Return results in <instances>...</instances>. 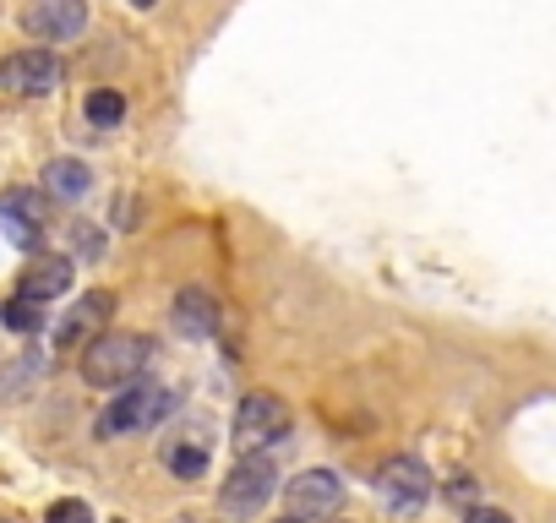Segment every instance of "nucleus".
<instances>
[{
  "instance_id": "nucleus-15",
  "label": "nucleus",
  "mask_w": 556,
  "mask_h": 523,
  "mask_svg": "<svg viewBox=\"0 0 556 523\" xmlns=\"http://www.w3.org/2000/svg\"><path fill=\"white\" fill-rule=\"evenodd\" d=\"M83 110H88L93 126H121V120H126V99H121L115 88H93Z\"/></svg>"
},
{
  "instance_id": "nucleus-13",
  "label": "nucleus",
  "mask_w": 556,
  "mask_h": 523,
  "mask_svg": "<svg viewBox=\"0 0 556 523\" xmlns=\"http://www.w3.org/2000/svg\"><path fill=\"white\" fill-rule=\"evenodd\" d=\"M88 186H93V169H88L83 158H55V164L45 169V191H50V196L77 202V196H88Z\"/></svg>"
},
{
  "instance_id": "nucleus-14",
  "label": "nucleus",
  "mask_w": 556,
  "mask_h": 523,
  "mask_svg": "<svg viewBox=\"0 0 556 523\" xmlns=\"http://www.w3.org/2000/svg\"><path fill=\"white\" fill-rule=\"evenodd\" d=\"M175 322H180L191 339H207V333L218 328V306H213V295L186 290V295H180V306H175Z\"/></svg>"
},
{
  "instance_id": "nucleus-8",
  "label": "nucleus",
  "mask_w": 556,
  "mask_h": 523,
  "mask_svg": "<svg viewBox=\"0 0 556 523\" xmlns=\"http://www.w3.org/2000/svg\"><path fill=\"white\" fill-rule=\"evenodd\" d=\"M0 218H7V234L17 245H34L50 224V191H34V186H12L0 196Z\"/></svg>"
},
{
  "instance_id": "nucleus-9",
  "label": "nucleus",
  "mask_w": 556,
  "mask_h": 523,
  "mask_svg": "<svg viewBox=\"0 0 556 523\" xmlns=\"http://www.w3.org/2000/svg\"><path fill=\"white\" fill-rule=\"evenodd\" d=\"M110 311H115V295H110V290H93V295H83V301L66 311V322L55 328V349H88V344L104 333Z\"/></svg>"
},
{
  "instance_id": "nucleus-11",
  "label": "nucleus",
  "mask_w": 556,
  "mask_h": 523,
  "mask_svg": "<svg viewBox=\"0 0 556 523\" xmlns=\"http://www.w3.org/2000/svg\"><path fill=\"white\" fill-rule=\"evenodd\" d=\"M66 290H72V262L66 256H34L17 279V295H28V301H55Z\"/></svg>"
},
{
  "instance_id": "nucleus-1",
  "label": "nucleus",
  "mask_w": 556,
  "mask_h": 523,
  "mask_svg": "<svg viewBox=\"0 0 556 523\" xmlns=\"http://www.w3.org/2000/svg\"><path fill=\"white\" fill-rule=\"evenodd\" d=\"M148 355H153V344H148L142 333H99V339L83 349V377H88L93 387H126V382L142 377Z\"/></svg>"
},
{
  "instance_id": "nucleus-17",
  "label": "nucleus",
  "mask_w": 556,
  "mask_h": 523,
  "mask_svg": "<svg viewBox=\"0 0 556 523\" xmlns=\"http://www.w3.org/2000/svg\"><path fill=\"white\" fill-rule=\"evenodd\" d=\"M45 523H93V512H88V501H55Z\"/></svg>"
},
{
  "instance_id": "nucleus-19",
  "label": "nucleus",
  "mask_w": 556,
  "mask_h": 523,
  "mask_svg": "<svg viewBox=\"0 0 556 523\" xmlns=\"http://www.w3.org/2000/svg\"><path fill=\"white\" fill-rule=\"evenodd\" d=\"M131 7H153V0H131Z\"/></svg>"
},
{
  "instance_id": "nucleus-7",
  "label": "nucleus",
  "mask_w": 556,
  "mask_h": 523,
  "mask_svg": "<svg viewBox=\"0 0 556 523\" xmlns=\"http://www.w3.org/2000/svg\"><path fill=\"white\" fill-rule=\"evenodd\" d=\"M267 496H273V463H267V458H245V463H235V474L224 480V512H235V518L262 512Z\"/></svg>"
},
{
  "instance_id": "nucleus-6",
  "label": "nucleus",
  "mask_w": 556,
  "mask_h": 523,
  "mask_svg": "<svg viewBox=\"0 0 556 523\" xmlns=\"http://www.w3.org/2000/svg\"><path fill=\"white\" fill-rule=\"evenodd\" d=\"M285 501H290V518H328L344 501V480L328 469H306L285 485Z\"/></svg>"
},
{
  "instance_id": "nucleus-16",
  "label": "nucleus",
  "mask_w": 556,
  "mask_h": 523,
  "mask_svg": "<svg viewBox=\"0 0 556 523\" xmlns=\"http://www.w3.org/2000/svg\"><path fill=\"white\" fill-rule=\"evenodd\" d=\"M0 322H7L12 333H39V328H45V311H39V301L17 295L12 306H0Z\"/></svg>"
},
{
  "instance_id": "nucleus-18",
  "label": "nucleus",
  "mask_w": 556,
  "mask_h": 523,
  "mask_svg": "<svg viewBox=\"0 0 556 523\" xmlns=\"http://www.w3.org/2000/svg\"><path fill=\"white\" fill-rule=\"evenodd\" d=\"M464 523H513L507 512H496V507H469V518Z\"/></svg>"
},
{
  "instance_id": "nucleus-12",
  "label": "nucleus",
  "mask_w": 556,
  "mask_h": 523,
  "mask_svg": "<svg viewBox=\"0 0 556 523\" xmlns=\"http://www.w3.org/2000/svg\"><path fill=\"white\" fill-rule=\"evenodd\" d=\"M164 463H169L180 480H202V474H207V436H202V431L175 436V442L164 447Z\"/></svg>"
},
{
  "instance_id": "nucleus-20",
  "label": "nucleus",
  "mask_w": 556,
  "mask_h": 523,
  "mask_svg": "<svg viewBox=\"0 0 556 523\" xmlns=\"http://www.w3.org/2000/svg\"><path fill=\"white\" fill-rule=\"evenodd\" d=\"M285 523H301V518H285Z\"/></svg>"
},
{
  "instance_id": "nucleus-5",
  "label": "nucleus",
  "mask_w": 556,
  "mask_h": 523,
  "mask_svg": "<svg viewBox=\"0 0 556 523\" xmlns=\"http://www.w3.org/2000/svg\"><path fill=\"white\" fill-rule=\"evenodd\" d=\"M23 28L45 44H66L88 28V0H28Z\"/></svg>"
},
{
  "instance_id": "nucleus-4",
  "label": "nucleus",
  "mask_w": 556,
  "mask_h": 523,
  "mask_svg": "<svg viewBox=\"0 0 556 523\" xmlns=\"http://www.w3.org/2000/svg\"><path fill=\"white\" fill-rule=\"evenodd\" d=\"M0 88L17 93V99H45L61 88V61L50 50H17L0 61Z\"/></svg>"
},
{
  "instance_id": "nucleus-3",
  "label": "nucleus",
  "mask_w": 556,
  "mask_h": 523,
  "mask_svg": "<svg viewBox=\"0 0 556 523\" xmlns=\"http://www.w3.org/2000/svg\"><path fill=\"white\" fill-rule=\"evenodd\" d=\"M290 425H295V414H290V404L278 398V393H245V398H240V409H235L229 436H235V447H240V452H256V447L285 442V436H290Z\"/></svg>"
},
{
  "instance_id": "nucleus-2",
  "label": "nucleus",
  "mask_w": 556,
  "mask_h": 523,
  "mask_svg": "<svg viewBox=\"0 0 556 523\" xmlns=\"http://www.w3.org/2000/svg\"><path fill=\"white\" fill-rule=\"evenodd\" d=\"M175 409V393L164 382H137V387H121L115 404L99 414V436H137V431H153L164 414Z\"/></svg>"
},
{
  "instance_id": "nucleus-10",
  "label": "nucleus",
  "mask_w": 556,
  "mask_h": 523,
  "mask_svg": "<svg viewBox=\"0 0 556 523\" xmlns=\"http://www.w3.org/2000/svg\"><path fill=\"white\" fill-rule=\"evenodd\" d=\"M377 490L393 501V507H420L431 496V469L420 458H388L377 469Z\"/></svg>"
}]
</instances>
